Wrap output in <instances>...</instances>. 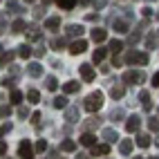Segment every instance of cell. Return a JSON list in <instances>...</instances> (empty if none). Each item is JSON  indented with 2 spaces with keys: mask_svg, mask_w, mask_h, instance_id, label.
Wrapping results in <instances>:
<instances>
[{
  "mask_svg": "<svg viewBox=\"0 0 159 159\" xmlns=\"http://www.w3.org/2000/svg\"><path fill=\"white\" fill-rule=\"evenodd\" d=\"M103 105V92H92V94H88L85 97V101H83V108H85L88 112H97L99 108Z\"/></svg>",
  "mask_w": 159,
  "mask_h": 159,
  "instance_id": "6da1fadb",
  "label": "cell"
},
{
  "mask_svg": "<svg viewBox=\"0 0 159 159\" xmlns=\"http://www.w3.org/2000/svg\"><path fill=\"white\" fill-rule=\"evenodd\" d=\"M125 63H128V65H146V63H148V54H146V52L130 49L128 54H125Z\"/></svg>",
  "mask_w": 159,
  "mask_h": 159,
  "instance_id": "7a4b0ae2",
  "label": "cell"
},
{
  "mask_svg": "<svg viewBox=\"0 0 159 159\" xmlns=\"http://www.w3.org/2000/svg\"><path fill=\"white\" fill-rule=\"evenodd\" d=\"M146 81V74L139 72V70H128L123 74V83H128V85H134V83H143Z\"/></svg>",
  "mask_w": 159,
  "mask_h": 159,
  "instance_id": "3957f363",
  "label": "cell"
},
{
  "mask_svg": "<svg viewBox=\"0 0 159 159\" xmlns=\"http://www.w3.org/2000/svg\"><path fill=\"white\" fill-rule=\"evenodd\" d=\"M34 146H31L27 139L25 141H20V146H18V157H23V159H31V157H34Z\"/></svg>",
  "mask_w": 159,
  "mask_h": 159,
  "instance_id": "277c9868",
  "label": "cell"
},
{
  "mask_svg": "<svg viewBox=\"0 0 159 159\" xmlns=\"http://www.w3.org/2000/svg\"><path fill=\"white\" fill-rule=\"evenodd\" d=\"M139 128H141V119L137 114H132V116H128V121H125V130L128 132H139Z\"/></svg>",
  "mask_w": 159,
  "mask_h": 159,
  "instance_id": "5b68a950",
  "label": "cell"
},
{
  "mask_svg": "<svg viewBox=\"0 0 159 159\" xmlns=\"http://www.w3.org/2000/svg\"><path fill=\"white\" fill-rule=\"evenodd\" d=\"M85 49H88V43L79 38V40H74V43L70 45V54H74V56H76V54H83Z\"/></svg>",
  "mask_w": 159,
  "mask_h": 159,
  "instance_id": "8992f818",
  "label": "cell"
},
{
  "mask_svg": "<svg viewBox=\"0 0 159 159\" xmlns=\"http://www.w3.org/2000/svg\"><path fill=\"white\" fill-rule=\"evenodd\" d=\"M110 152V146L108 143H94L92 146V157H105Z\"/></svg>",
  "mask_w": 159,
  "mask_h": 159,
  "instance_id": "52a82bcc",
  "label": "cell"
},
{
  "mask_svg": "<svg viewBox=\"0 0 159 159\" xmlns=\"http://www.w3.org/2000/svg\"><path fill=\"white\" fill-rule=\"evenodd\" d=\"M79 70H81V76H83V81H85V83L94 81V70H92V65H88V63H83V65H81Z\"/></svg>",
  "mask_w": 159,
  "mask_h": 159,
  "instance_id": "ba28073f",
  "label": "cell"
},
{
  "mask_svg": "<svg viewBox=\"0 0 159 159\" xmlns=\"http://www.w3.org/2000/svg\"><path fill=\"white\" fill-rule=\"evenodd\" d=\"M105 38H108V31H105V29H101V27L92 29V40H94V43H103Z\"/></svg>",
  "mask_w": 159,
  "mask_h": 159,
  "instance_id": "9c48e42d",
  "label": "cell"
},
{
  "mask_svg": "<svg viewBox=\"0 0 159 159\" xmlns=\"http://www.w3.org/2000/svg\"><path fill=\"white\" fill-rule=\"evenodd\" d=\"M112 27H114V31H119V34H125V31H128V20L114 18V20H112Z\"/></svg>",
  "mask_w": 159,
  "mask_h": 159,
  "instance_id": "30bf717a",
  "label": "cell"
},
{
  "mask_svg": "<svg viewBox=\"0 0 159 159\" xmlns=\"http://www.w3.org/2000/svg\"><path fill=\"white\" fill-rule=\"evenodd\" d=\"M27 74L34 76V79H38L40 74H43V65H40V63H29V65H27Z\"/></svg>",
  "mask_w": 159,
  "mask_h": 159,
  "instance_id": "8fae6325",
  "label": "cell"
},
{
  "mask_svg": "<svg viewBox=\"0 0 159 159\" xmlns=\"http://www.w3.org/2000/svg\"><path fill=\"white\" fill-rule=\"evenodd\" d=\"M139 101L143 103V110H148V112H150V108H152V99H150V92L141 90V92H139Z\"/></svg>",
  "mask_w": 159,
  "mask_h": 159,
  "instance_id": "7c38bea8",
  "label": "cell"
},
{
  "mask_svg": "<svg viewBox=\"0 0 159 159\" xmlns=\"http://www.w3.org/2000/svg\"><path fill=\"white\" fill-rule=\"evenodd\" d=\"M14 58H16V52H2V54H0V65H2V67L11 65Z\"/></svg>",
  "mask_w": 159,
  "mask_h": 159,
  "instance_id": "4fadbf2b",
  "label": "cell"
},
{
  "mask_svg": "<svg viewBox=\"0 0 159 159\" xmlns=\"http://www.w3.org/2000/svg\"><path fill=\"white\" fill-rule=\"evenodd\" d=\"M79 88H81V83H79V81H67V83H63V92H65V94L79 92Z\"/></svg>",
  "mask_w": 159,
  "mask_h": 159,
  "instance_id": "5bb4252c",
  "label": "cell"
},
{
  "mask_svg": "<svg viewBox=\"0 0 159 159\" xmlns=\"http://www.w3.org/2000/svg\"><path fill=\"white\" fill-rule=\"evenodd\" d=\"M103 139L105 141H108V143H112V141H116V139H119V134H116V130H112V128H103Z\"/></svg>",
  "mask_w": 159,
  "mask_h": 159,
  "instance_id": "9a60e30c",
  "label": "cell"
},
{
  "mask_svg": "<svg viewBox=\"0 0 159 159\" xmlns=\"http://www.w3.org/2000/svg\"><path fill=\"white\" fill-rule=\"evenodd\" d=\"M123 94H125V88H123V85H112V88H110V97L116 99V101L123 99Z\"/></svg>",
  "mask_w": 159,
  "mask_h": 159,
  "instance_id": "2e32d148",
  "label": "cell"
},
{
  "mask_svg": "<svg viewBox=\"0 0 159 159\" xmlns=\"http://www.w3.org/2000/svg\"><path fill=\"white\" fill-rule=\"evenodd\" d=\"M65 119L70 121V123H74V121H79V108H65Z\"/></svg>",
  "mask_w": 159,
  "mask_h": 159,
  "instance_id": "e0dca14e",
  "label": "cell"
},
{
  "mask_svg": "<svg viewBox=\"0 0 159 159\" xmlns=\"http://www.w3.org/2000/svg\"><path fill=\"white\" fill-rule=\"evenodd\" d=\"M81 143H83V146H88V148H92L94 143H97V134H92V132H85V134L81 137Z\"/></svg>",
  "mask_w": 159,
  "mask_h": 159,
  "instance_id": "ac0fdd59",
  "label": "cell"
},
{
  "mask_svg": "<svg viewBox=\"0 0 159 159\" xmlns=\"http://www.w3.org/2000/svg\"><path fill=\"white\" fill-rule=\"evenodd\" d=\"M137 146H139V148H148V146H150V134L139 132V134H137Z\"/></svg>",
  "mask_w": 159,
  "mask_h": 159,
  "instance_id": "d6986e66",
  "label": "cell"
},
{
  "mask_svg": "<svg viewBox=\"0 0 159 159\" xmlns=\"http://www.w3.org/2000/svg\"><path fill=\"white\" fill-rule=\"evenodd\" d=\"M58 27H61V18L52 16V18H47V20H45V29H52V31H56Z\"/></svg>",
  "mask_w": 159,
  "mask_h": 159,
  "instance_id": "ffe728a7",
  "label": "cell"
},
{
  "mask_svg": "<svg viewBox=\"0 0 159 159\" xmlns=\"http://www.w3.org/2000/svg\"><path fill=\"white\" fill-rule=\"evenodd\" d=\"M105 54H108V49H105V47H97V49H94V54H92V61L94 63H101L105 58Z\"/></svg>",
  "mask_w": 159,
  "mask_h": 159,
  "instance_id": "44dd1931",
  "label": "cell"
},
{
  "mask_svg": "<svg viewBox=\"0 0 159 159\" xmlns=\"http://www.w3.org/2000/svg\"><path fill=\"white\" fill-rule=\"evenodd\" d=\"M25 29H27V25H25L23 18H18V20L11 23V31H14V34H20V31H25Z\"/></svg>",
  "mask_w": 159,
  "mask_h": 159,
  "instance_id": "7402d4cb",
  "label": "cell"
},
{
  "mask_svg": "<svg viewBox=\"0 0 159 159\" xmlns=\"http://www.w3.org/2000/svg\"><path fill=\"white\" fill-rule=\"evenodd\" d=\"M67 36H72V38H76V36H81L83 34V27L81 25H67Z\"/></svg>",
  "mask_w": 159,
  "mask_h": 159,
  "instance_id": "603a6c76",
  "label": "cell"
},
{
  "mask_svg": "<svg viewBox=\"0 0 159 159\" xmlns=\"http://www.w3.org/2000/svg\"><path fill=\"white\" fill-rule=\"evenodd\" d=\"M119 150H121V155H130V152H132V141H130V139H123V141L119 143Z\"/></svg>",
  "mask_w": 159,
  "mask_h": 159,
  "instance_id": "cb8c5ba5",
  "label": "cell"
},
{
  "mask_svg": "<svg viewBox=\"0 0 159 159\" xmlns=\"http://www.w3.org/2000/svg\"><path fill=\"white\" fill-rule=\"evenodd\" d=\"M61 150L63 152H74V150H76V143H74L72 139H65V141L61 143Z\"/></svg>",
  "mask_w": 159,
  "mask_h": 159,
  "instance_id": "d4e9b609",
  "label": "cell"
},
{
  "mask_svg": "<svg viewBox=\"0 0 159 159\" xmlns=\"http://www.w3.org/2000/svg\"><path fill=\"white\" fill-rule=\"evenodd\" d=\"M45 88H47L49 92H56V90H58V81H56L54 76H47V79H45Z\"/></svg>",
  "mask_w": 159,
  "mask_h": 159,
  "instance_id": "484cf974",
  "label": "cell"
},
{
  "mask_svg": "<svg viewBox=\"0 0 159 159\" xmlns=\"http://www.w3.org/2000/svg\"><path fill=\"white\" fill-rule=\"evenodd\" d=\"M56 5H58L61 9H65V11H70V9H74L76 0H56Z\"/></svg>",
  "mask_w": 159,
  "mask_h": 159,
  "instance_id": "4316f807",
  "label": "cell"
},
{
  "mask_svg": "<svg viewBox=\"0 0 159 159\" xmlns=\"http://www.w3.org/2000/svg\"><path fill=\"white\" fill-rule=\"evenodd\" d=\"M31 54H34V49H31L29 45H20V47H18V56H23V58H29Z\"/></svg>",
  "mask_w": 159,
  "mask_h": 159,
  "instance_id": "83f0119b",
  "label": "cell"
},
{
  "mask_svg": "<svg viewBox=\"0 0 159 159\" xmlns=\"http://www.w3.org/2000/svg\"><path fill=\"white\" fill-rule=\"evenodd\" d=\"M123 116H125V112H123V108H116V110H112V114H110V119L116 123V121H123Z\"/></svg>",
  "mask_w": 159,
  "mask_h": 159,
  "instance_id": "f1b7e54d",
  "label": "cell"
},
{
  "mask_svg": "<svg viewBox=\"0 0 159 159\" xmlns=\"http://www.w3.org/2000/svg\"><path fill=\"white\" fill-rule=\"evenodd\" d=\"M52 49H54V52L65 49V38H54V40H52Z\"/></svg>",
  "mask_w": 159,
  "mask_h": 159,
  "instance_id": "f546056e",
  "label": "cell"
},
{
  "mask_svg": "<svg viewBox=\"0 0 159 159\" xmlns=\"http://www.w3.org/2000/svg\"><path fill=\"white\" fill-rule=\"evenodd\" d=\"M108 49L112 52V54H119V52L123 49V43H121V40H110V47Z\"/></svg>",
  "mask_w": 159,
  "mask_h": 159,
  "instance_id": "4dcf8cb0",
  "label": "cell"
},
{
  "mask_svg": "<svg viewBox=\"0 0 159 159\" xmlns=\"http://www.w3.org/2000/svg\"><path fill=\"white\" fill-rule=\"evenodd\" d=\"M148 128L152 132H159V116H150V119H148Z\"/></svg>",
  "mask_w": 159,
  "mask_h": 159,
  "instance_id": "1f68e13d",
  "label": "cell"
},
{
  "mask_svg": "<svg viewBox=\"0 0 159 159\" xmlns=\"http://www.w3.org/2000/svg\"><path fill=\"white\" fill-rule=\"evenodd\" d=\"M54 108L65 110V108H67V99H65V97H56V99H54Z\"/></svg>",
  "mask_w": 159,
  "mask_h": 159,
  "instance_id": "d6a6232c",
  "label": "cell"
},
{
  "mask_svg": "<svg viewBox=\"0 0 159 159\" xmlns=\"http://www.w3.org/2000/svg\"><path fill=\"white\" fill-rule=\"evenodd\" d=\"M7 9L11 14H20V5L16 2V0H7Z\"/></svg>",
  "mask_w": 159,
  "mask_h": 159,
  "instance_id": "836d02e7",
  "label": "cell"
},
{
  "mask_svg": "<svg viewBox=\"0 0 159 159\" xmlns=\"http://www.w3.org/2000/svg\"><path fill=\"white\" fill-rule=\"evenodd\" d=\"M40 36H43V34H40V29H38V27H31V29H29V34H27L29 40H38Z\"/></svg>",
  "mask_w": 159,
  "mask_h": 159,
  "instance_id": "e575fe53",
  "label": "cell"
},
{
  "mask_svg": "<svg viewBox=\"0 0 159 159\" xmlns=\"http://www.w3.org/2000/svg\"><path fill=\"white\" fill-rule=\"evenodd\" d=\"M20 101H23V92L14 88V90H11V103H16V105H18Z\"/></svg>",
  "mask_w": 159,
  "mask_h": 159,
  "instance_id": "d590c367",
  "label": "cell"
},
{
  "mask_svg": "<svg viewBox=\"0 0 159 159\" xmlns=\"http://www.w3.org/2000/svg\"><path fill=\"white\" fill-rule=\"evenodd\" d=\"M27 99H29L31 103H38V101H40V94H38V90H29V92H27Z\"/></svg>",
  "mask_w": 159,
  "mask_h": 159,
  "instance_id": "8d00e7d4",
  "label": "cell"
},
{
  "mask_svg": "<svg viewBox=\"0 0 159 159\" xmlns=\"http://www.w3.org/2000/svg\"><path fill=\"white\" fill-rule=\"evenodd\" d=\"M34 150H36V152H45V150H47V141H45V139H38L36 146H34Z\"/></svg>",
  "mask_w": 159,
  "mask_h": 159,
  "instance_id": "74e56055",
  "label": "cell"
},
{
  "mask_svg": "<svg viewBox=\"0 0 159 159\" xmlns=\"http://www.w3.org/2000/svg\"><path fill=\"white\" fill-rule=\"evenodd\" d=\"M101 125V116H92V119L85 123V128H99Z\"/></svg>",
  "mask_w": 159,
  "mask_h": 159,
  "instance_id": "f35d334b",
  "label": "cell"
},
{
  "mask_svg": "<svg viewBox=\"0 0 159 159\" xmlns=\"http://www.w3.org/2000/svg\"><path fill=\"white\" fill-rule=\"evenodd\" d=\"M2 85L14 90V88H16V79H11V76H5V79H2Z\"/></svg>",
  "mask_w": 159,
  "mask_h": 159,
  "instance_id": "ab89813d",
  "label": "cell"
},
{
  "mask_svg": "<svg viewBox=\"0 0 159 159\" xmlns=\"http://www.w3.org/2000/svg\"><path fill=\"white\" fill-rule=\"evenodd\" d=\"M9 114H11V108L9 105H0V119H7Z\"/></svg>",
  "mask_w": 159,
  "mask_h": 159,
  "instance_id": "60d3db41",
  "label": "cell"
},
{
  "mask_svg": "<svg viewBox=\"0 0 159 159\" xmlns=\"http://www.w3.org/2000/svg\"><path fill=\"white\" fill-rule=\"evenodd\" d=\"M11 128H14V125L9 123V121H7V123H2V125H0V137H5L7 132H11Z\"/></svg>",
  "mask_w": 159,
  "mask_h": 159,
  "instance_id": "b9f144b4",
  "label": "cell"
},
{
  "mask_svg": "<svg viewBox=\"0 0 159 159\" xmlns=\"http://www.w3.org/2000/svg\"><path fill=\"white\" fill-rule=\"evenodd\" d=\"M18 116H20V119H27V116H29V110H27V108H18Z\"/></svg>",
  "mask_w": 159,
  "mask_h": 159,
  "instance_id": "7bdbcfd3",
  "label": "cell"
},
{
  "mask_svg": "<svg viewBox=\"0 0 159 159\" xmlns=\"http://www.w3.org/2000/svg\"><path fill=\"white\" fill-rule=\"evenodd\" d=\"M139 38H141V36H139V31H137V34H132V36L128 38V43H130V45H134V43H139Z\"/></svg>",
  "mask_w": 159,
  "mask_h": 159,
  "instance_id": "ee69618b",
  "label": "cell"
},
{
  "mask_svg": "<svg viewBox=\"0 0 159 159\" xmlns=\"http://www.w3.org/2000/svg\"><path fill=\"white\" fill-rule=\"evenodd\" d=\"M105 2H108V0H94V7H97V11L105 7Z\"/></svg>",
  "mask_w": 159,
  "mask_h": 159,
  "instance_id": "f6af8a7d",
  "label": "cell"
},
{
  "mask_svg": "<svg viewBox=\"0 0 159 159\" xmlns=\"http://www.w3.org/2000/svg\"><path fill=\"white\" fill-rule=\"evenodd\" d=\"M141 14H143V18H150V16H152V9H150V7H143Z\"/></svg>",
  "mask_w": 159,
  "mask_h": 159,
  "instance_id": "bcb514c9",
  "label": "cell"
},
{
  "mask_svg": "<svg viewBox=\"0 0 159 159\" xmlns=\"http://www.w3.org/2000/svg\"><path fill=\"white\" fill-rule=\"evenodd\" d=\"M34 56L43 58V56H45V47H38V49H34Z\"/></svg>",
  "mask_w": 159,
  "mask_h": 159,
  "instance_id": "7dc6e473",
  "label": "cell"
},
{
  "mask_svg": "<svg viewBox=\"0 0 159 159\" xmlns=\"http://www.w3.org/2000/svg\"><path fill=\"white\" fill-rule=\"evenodd\" d=\"M146 45H148V47H150V49L155 47V36H152V34H150V36H148V38H146Z\"/></svg>",
  "mask_w": 159,
  "mask_h": 159,
  "instance_id": "c3c4849f",
  "label": "cell"
},
{
  "mask_svg": "<svg viewBox=\"0 0 159 159\" xmlns=\"http://www.w3.org/2000/svg\"><path fill=\"white\" fill-rule=\"evenodd\" d=\"M31 121H34V125L40 123V112H34V116H31Z\"/></svg>",
  "mask_w": 159,
  "mask_h": 159,
  "instance_id": "681fc988",
  "label": "cell"
},
{
  "mask_svg": "<svg viewBox=\"0 0 159 159\" xmlns=\"http://www.w3.org/2000/svg\"><path fill=\"white\" fill-rule=\"evenodd\" d=\"M5 152H7V143L0 141V157H5Z\"/></svg>",
  "mask_w": 159,
  "mask_h": 159,
  "instance_id": "f907efd6",
  "label": "cell"
},
{
  "mask_svg": "<svg viewBox=\"0 0 159 159\" xmlns=\"http://www.w3.org/2000/svg\"><path fill=\"white\" fill-rule=\"evenodd\" d=\"M85 20H90V23H94V20H99V14H88V18Z\"/></svg>",
  "mask_w": 159,
  "mask_h": 159,
  "instance_id": "816d5d0a",
  "label": "cell"
},
{
  "mask_svg": "<svg viewBox=\"0 0 159 159\" xmlns=\"http://www.w3.org/2000/svg\"><path fill=\"white\" fill-rule=\"evenodd\" d=\"M152 85H155V88H159V72L152 76Z\"/></svg>",
  "mask_w": 159,
  "mask_h": 159,
  "instance_id": "f5cc1de1",
  "label": "cell"
},
{
  "mask_svg": "<svg viewBox=\"0 0 159 159\" xmlns=\"http://www.w3.org/2000/svg\"><path fill=\"white\" fill-rule=\"evenodd\" d=\"M40 16H43V9H40V7L34 9V18H40Z\"/></svg>",
  "mask_w": 159,
  "mask_h": 159,
  "instance_id": "db71d44e",
  "label": "cell"
},
{
  "mask_svg": "<svg viewBox=\"0 0 159 159\" xmlns=\"http://www.w3.org/2000/svg\"><path fill=\"white\" fill-rule=\"evenodd\" d=\"M11 74H14V76H18V74H20V70H18L16 65H11Z\"/></svg>",
  "mask_w": 159,
  "mask_h": 159,
  "instance_id": "11a10c76",
  "label": "cell"
},
{
  "mask_svg": "<svg viewBox=\"0 0 159 159\" xmlns=\"http://www.w3.org/2000/svg\"><path fill=\"white\" fill-rule=\"evenodd\" d=\"M81 5H90V2H94V0H79Z\"/></svg>",
  "mask_w": 159,
  "mask_h": 159,
  "instance_id": "9f6ffc18",
  "label": "cell"
},
{
  "mask_svg": "<svg viewBox=\"0 0 159 159\" xmlns=\"http://www.w3.org/2000/svg\"><path fill=\"white\" fill-rule=\"evenodd\" d=\"M155 146H157V148H159V137H157V139H155Z\"/></svg>",
  "mask_w": 159,
  "mask_h": 159,
  "instance_id": "6f0895ef",
  "label": "cell"
},
{
  "mask_svg": "<svg viewBox=\"0 0 159 159\" xmlns=\"http://www.w3.org/2000/svg\"><path fill=\"white\" fill-rule=\"evenodd\" d=\"M49 2H52V0H43V5H49Z\"/></svg>",
  "mask_w": 159,
  "mask_h": 159,
  "instance_id": "680465c9",
  "label": "cell"
},
{
  "mask_svg": "<svg viewBox=\"0 0 159 159\" xmlns=\"http://www.w3.org/2000/svg\"><path fill=\"white\" fill-rule=\"evenodd\" d=\"M25 2H36V0H25Z\"/></svg>",
  "mask_w": 159,
  "mask_h": 159,
  "instance_id": "91938a15",
  "label": "cell"
},
{
  "mask_svg": "<svg viewBox=\"0 0 159 159\" xmlns=\"http://www.w3.org/2000/svg\"><path fill=\"white\" fill-rule=\"evenodd\" d=\"M0 54H2V45H0Z\"/></svg>",
  "mask_w": 159,
  "mask_h": 159,
  "instance_id": "94428289",
  "label": "cell"
},
{
  "mask_svg": "<svg viewBox=\"0 0 159 159\" xmlns=\"http://www.w3.org/2000/svg\"><path fill=\"white\" fill-rule=\"evenodd\" d=\"M0 36H2V29H0Z\"/></svg>",
  "mask_w": 159,
  "mask_h": 159,
  "instance_id": "6125c7cd",
  "label": "cell"
},
{
  "mask_svg": "<svg viewBox=\"0 0 159 159\" xmlns=\"http://www.w3.org/2000/svg\"><path fill=\"white\" fill-rule=\"evenodd\" d=\"M148 2H155V0H148Z\"/></svg>",
  "mask_w": 159,
  "mask_h": 159,
  "instance_id": "be15d7a7",
  "label": "cell"
}]
</instances>
